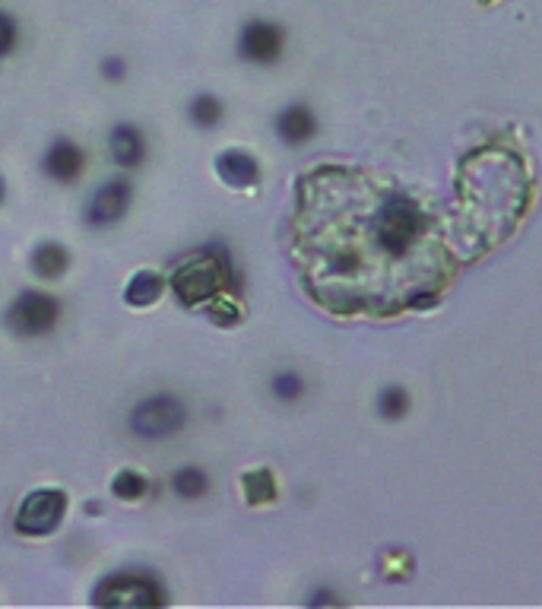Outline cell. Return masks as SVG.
<instances>
[{
    "label": "cell",
    "mask_w": 542,
    "mask_h": 609,
    "mask_svg": "<svg viewBox=\"0 0 542 609\" xmlns=\"http://www.w3.org/2000/svg\"><path fill=\"white\" fill-rule=\"evenodd\" d=\"M226 283H229V261L222 254H197L191 261H184L172 276L175 295L184 305L213 302L216 295L226 289Z\"/></svg>",
    "instance_id": "1"
},
{
    "label": "cell",
    "mask_w": 542,
    "mask_h": 609,
    "mask_svg": "<svg viewBox=\"0 0 542 609\" xmlns=\"http://www.w3.org/2000/svg\"><path fill=\"white\" fill-rule=\"evenodd\" d=\"M184 426V403L178 397H149L140 400L134 410H130V429H134L137 438H168L172 432H178Z\"/></svg>",
    "instance_id": "2"
},
{
    "label": "cell",
    "mask_w": 542,
    "mask_h": 609,
    "mask_svg": "<svg viewBox=\"0 0 542 609\" xmlns=\"http://www.w3.org/2000/svg\"><path fill=\"white\" fill-rule=\"evenodd\" d=\"M64 511H67L64 492L39 489V492L26 495V502L20 505V511H16V518H13V527H16V533H26V537H45V533H51L61 524Z\"/></svg>",
    "instance_id": "3"
},
{
    "label": "cell",
    "mask_w": 542,
    "mask_h": 609,
    "mask_svg": "<svg viewBox=\"0 0 542 609\" xmlns=\"http://www.w3.org/2000/svg\"><path fill=\"white\" fill-rule=\"evenodd\" d=\"M54 321H58V302H54L51 295L35 292V289L16 295V302L7 311V324L20 337L48 334V330L54 327Z\"/></svg>",
    "instance_id": "4"
},
{
    "label": "cell",
    "mask_w": 542,
    "mask_h": 609,
    "mask_svg": "<svg viewBox=\"0 0 542 609\" xmlns=\"http://www.w3.org/2000/svg\"><path fill=\"white\" fill-rule=\"evenodd\" d=\"M96 603L105 606H153V603H165V597L156 590L153 581L137 578V575H118L99 587V594L92 597Z\"/></svg>",
    "instance_id": "5"
},
{
    "label": "cell",
    "mask_w": 542,
    "mask_h": 609,
    "mask_svg": "<svg viewBox=\"0 0 542 609\" xmlns=\"http://www.w3.org/2000/svg\"><path fill=\"white\" fill-rule=\"evenodd\" d=\"M238 51L245 61L254 64H273L283 51V32L279 26L267 23V20H254L241 29V39H238Z\"/></svg>",
    "instance_id": "6"
},
{
    "label": "cell",
    "mask_w": 542,
    "mask_h": 609,
    "mask_svg": "<svg viewBox=\"0 0 542 609\" xmlns=\"http://www.w3.org/2000/svg\"><path fill=\"white\" fill-rule=\"evenodd\" d=\"M127 203H130V181L127 178H115V181L102 184V188L92 194L86 219H89L92 226L118 223V219L127 213Z\"/></svg>",
    "instance_id": "7"
},
{
    "label": "cell",
    "mask_w": 542,
    "mask_h": 609,
    "mask_svg": "<svg viewBox=\"0 0 542 609\" xmlns=\"http://www.w3.org/2000/svg\"><path fill=\"white\" fill-rule=\"evenodd\" d=\"M83 169V153L77 143L70 140H58L51 143V150L45 153V172L54 178V181H73Z\"/></svg>",
    "instance_id": "8"
},
{
    "label": "cell",
    "mask_w": 542,
    "mask_h": 609,
    "mask_svg": "<svg viewBox=\"0 0 542 609\" xmlns=\"http://www.w3.org/2000/svg\"><path fill=\"white\" fill-rule=\"evenodd\" d=\"M216 172L219 178L232 184V188H251V184H257V162L248 156V153H241V150H226V153H219L216 159Z\"/></svg>",
    "instance_id": "9"
},
{
    "label": "cell",
    "mask_w": 542,
    "mask_h": 609,
    "mask_svg": "<svg viewBox=\"0 0 542 609\" xmlns=\"http://www.w3.org/2000/svg\"><path fill=\"white\" fill-rule=\"evenodd\" d=\"M108 146H111V156H115V162L121 165V169H134V165L143 162V153H146L140 131H137V127H130V124H118L108 137Z\"/></svg>",
    "instance_id": "10"
},
{
    "label": "cell",
    "mask_w": 542,
    "mask_h": 609,
    "mask_svg": "<svg viewBox=\"0 0 542 609\" xmlns=\"http://www.w3.org/2000/svg\"><path fill=\"white\" fill-rule=\"evenodd\" d=\"M314 131H317L314 115L308 112L305 105L286 108V112L279 115V121H276V134L283 137L286 143H305V140L314 137Z\"/></svg>",
    "instance_id": "11"
},
{
    "label": "cell",
    "mask_w": 542,
    "mask_h": 609,
    "mask_svg": "<svg viewBox=\"0 0 542 609\" xmlns=\"http://www.w3.org/2000/svg\"><path fill=\"white\" fill-rule=\"evenodd\" d=\"M159 292H162V280H159V273L153 270H140L134 280L127 283L124 289V299L127 305H134V308H146V305H153L159 299Z\"/></svg>",
    "instance_id": "12"
},
{
    "label": "cell",
    "mask_w": 542,
    "mask_h": 609,
    "mask_svg": "<svg viewBox=\"0 0 542 609\" xmlns=\"http://www.w3.org/2000/svg\"><path fill=\"white\" fill-rule=\"evenodd\" d=\"M67 261H70V257H67L64 245L45 242V245L35 248V254H32V270L39 273V276H45V280H54V276H61L67 270Z\"/></svg>",
    "instance_id": "13"
},
{
    "label": "cell",
    "mask_w": 542,
    "mask_h": 609,
    "mask_svg": "<svg viewBox=\"0 0 542 609\" xmlns=\"http://www.w3.org/2000/svg\"><path fill=\"white\" fill-rule=\"evenodd\" d=\"M172 486H175V492L181 498H200L203 492L210 489V479H207V473L197 470V467H184V470L175 473Z\"/></svg>",
    "instance_id": "14"
},
{
    "label": "cell",
    "mask_w": 542,
    "mask_h": 609,
    "mask_svg": "<svg viewBox=\"0 0 542 609\" xmlns=\"http://www.w3.org/2000/svg\"><path fill=\"white\" fill-rule=\"evenodd\" d=\"M273 495H276V486H273V476L267 470H254L245 476V498L251 505L273 502Z\"/></svg>",
    "instance_id": "15"
},
{
    "label": "cell",
    "mask_w": 542,
    "mask_h": 609,
    "mask_svg": "<svg viewBox=\"0 0 542 609\" xmlns=\"http://www.w3.org/2000/svg\"><path fill=\"white\" fill-rule=\"evenodd\" d=\"M146 479L137 473V470H121L115 476V483H111V492H115L121 502H137V498L146 495Z\"/></svg>",
    "instance_id": "16"
},
{
    "label": "cell",
    "mask_w": 542,
    "mask_h": 609,
    "mask_svg": "<svg viewBox=\"0 0 542 609\" xmlns=\"http://www.w3.org/2000/svg\"><path fill=\"white\" fill-rule=\"evenodd\" d=\"M378 410L384 419H400L409 410V397L403 387H384L381 397H378Z\"/></svg>",
    "instance_id": "17"
},
{
    "label": "cell",
    "mask_w": 542,
    "mask_h": 609,
    "mask_svg": "<svg viewBox=\"0 0 542 609\" xmlns=\"http://www.w3.org/2000/svg\"><path fill=\"white\" fill-rule=\"evenodd\" d=\"M191 118H194V124H200V127H213V124L222 118V105H219L213 96H197V99L191 102Z\"/></svg>",
    "instance_id": "18"
},
{
    "label": "cell",
    "mask_w": 542,
    "mask_h": 609,
    "mask_svg": "<svg viewBox=\"0 0 542 609\" xmlns=\"http://www.w3.org/2000/svg\"><path fill=\"white\" fill-rule=\"evenodd\" d=\"M302 391H305L302 378L292 375V372H283V375L273 378V394H276L279 400H295V397H302Z\"/></svg>",
    "instance_id": "19"
},
{
    "label": "cell",
    "mask_w": 542,
    "mask_h": 609,
    "mask_svg": "<svg viewBox=\"0 0 542 609\" xmlns=\"http://www.w3.org/2000/svg\"><path fill=\"white\" fill-rule=\"evenodd\" d=\"M13 45H16V23L10 20L7 13H0V58L10 54Z\"/></svg>",
    "instance_id": "20"
},
{
    "label": "cell",
    "mask_w": 542,
    "mask_h": 609,
    "mask_svg": "<svg viewBox=\"0 0 542 609\" xmlns=\"http://www.w3.org/2000/svg\"><path fill=\"white\" fill-rule=\"evenodd\" d=\"M124 70H127V67H124L121 58H108V61L102 64V73H105L108 80H121V77H124Z\"/></svg>",
    "instance_id": "21"
},
{
    "label": "cell",
    "mask_w": 542,
    "mask_h": 609,
    "mask_svg": "<svg viewBox=\"0 0 542 609\" xmlns=\"http://www.w3.org/2000/svg\"><path fill=\"white\" fill-rule=\"evenodd\" d=\"M321 603H340V600H336L333 594H327V590H324V594H314V597H311V606H321Z\"/></svg>",
    "instance_id": "22"
},
{
    "label": "cell",
    "mask_w": 542,
    "mask_h": 609,
    "mask_svg": "<svg viewBox=\"0 0 542 609\" xmlns=\"http://www.w3.org/2000/svg\"><path fill=\"white\" fill-rule=\"evenodd\" d=\"M0 200H4V181H0Z\"/></svg>",
    "instance_id": "23"
},
{
    "label": "cell",
    "mask_w": 542,
    "mask_h": 609,
    "mask_svg": "<svg viewBox=\"0 0 542 609\" xmlns=\"http://www.w3.org/2000/svg\"><path fill=\"white\" fill-rule=\"evenodd\" d=\"M485 4H489V0H485Z\"/></svg>",
    "instance_id": "24"
}]
</instances>
